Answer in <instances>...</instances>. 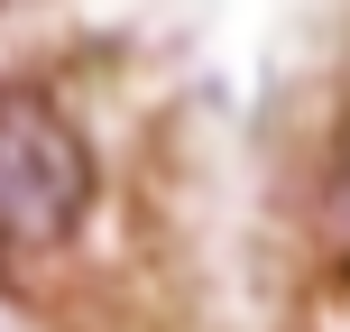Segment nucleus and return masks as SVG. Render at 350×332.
I'll return each mask as SVG.
<instances>
[{
  "label": "nucleus",
  "mask_w": 350,
  "mask_h": 332,
  "mask_svg": "<svg viewBox=\"0 0 350 332\" xmlns=\"http://www.w3.org/2000/svg\"><path fill=\"white\" fill-rule=\"evenodd\" d=\"M92 203V148L46 92H0V231L18 240H65Z\"/></svg>",
  "instance_id": "1"
},
{
  "label": "nucleus",
  "mask_w": 350,
  "mask_h": 332,
  "mask_svg": "<svg viewBox=\"0 0 350 332\" xmlns=\"http://www.w3.org/2000/svg\"><path fill=\"white\" fill-rule=\"evenodd\" d=\"M314 231H323V249H332V268L350 277V120H341L332 157H323V203H314Z\"/></svg>",
  "instance_id": "2"
}]
</instances>
